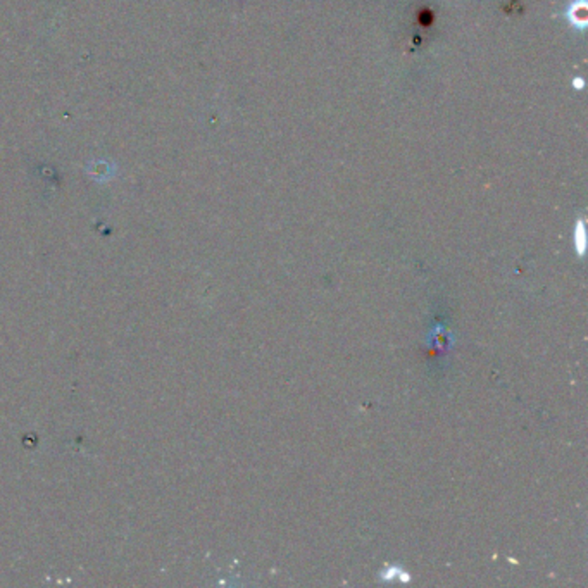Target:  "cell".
I'll return each mask as SVG.
<instances>
[{
	"instance_id": "cell-1",
	"label": "cell",
	"mask_w": 588,
	"mask_h": 588,
	"mask_svg": "<svg viewBox=\"0 0 588 588\" xmlns=\"http://www.w3.org/2000/svg\"><path fill=\"white\" fill-rule=\"evenodd\" d=\"M566 19L571 28L583 32L588 25L587 0H573L566 9Z\"/></svg>"
},
{
	"instance_id": "cell-2",
	"label": "cell",
	"mask_w": 588,
	"mask_h": 588,
	"mask_svg": "<svg viewBox=\"0 0 588 588\" xmlns=\"http://www.w3.org/2000/svg\"><path fill=\"white\" fill-rule=\"evenodd\" d=\"M583 85H585L583 78H576V80H573V86H574V89L581 90V89H583Z\"/></svg>"
}]
</instances>
